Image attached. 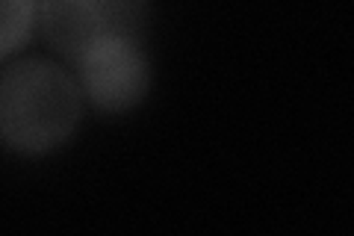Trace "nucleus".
<instances>
[{"label": "nucleus", "mask_w": 354, "mask_h": 236, "mask_svg": "<svg viewBox=\"0 0 354 236\" xmlns=\"http://www.w3.org/2000/svg\"><path fill=\"white\" fill-rule=\"evenodd\" d=\"M83 118V92L53 62L24 60L0 74V145L48 154L65 145Z\"/></svg>", "instance_id": "nucleus-1"}, {"label": "nucleus", "mask_w": 354, "mask_h": 236, "mask_svg": "<svg viewBox=\"0 0 354 236\" xmlns=\"http://www.w3.org/2000/svg\"><path fill=\"white\" fill-rule=\"evenodd\" d=\"M148 12V0H39L44 36L71 62L104 42L142 39Z\"/></svg>", "instance_id": "nucleus-2"}, {"label": "nucleus", "mask_w": 354, "mask_h": 236, "mask_svg": "<svg viewBox=\"0 0 354 236\" xmlns=\"http://www.w3.org/2000/svg\"><path fill=\"white\" fill-rule=\"evenodd\" d=\"M80 92L104 112H127L151 89V60L142 39H115L77 60Z\"/></svg>", "instance_id": "nucleus-3"}, {"label": "nucleus", "mask_w": 354, "mask_h": 236, "mask_svg": "<svg viewBox=\"0 0 354 236\" xmlns=\"http://www.w3.org/2000/svg\"><path fill=\"white\" fill-rule=\"evenodd\" d=\"M39 0H0V60L27 39Z\"/></svg>", "instance_id": "nucleus-4"}]
</instances>
